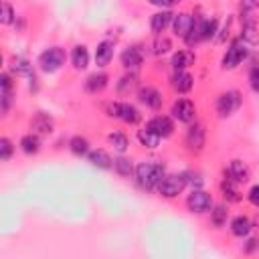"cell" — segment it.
Segmentation results:
<instances>
[{
	"label": "cell",
	"mask_w": 259,
	"mask_h": 259,
	"mask_svg": "<svg viewBox=\"0 0 259 259\" xmlns=\"http://www.w3.org/2000/svg\"><path fill=\"white\" fill-rule=\"evenodd\" d=\"M119 107H121V101H109V103L105 105V115L119 119Z\"/></svg>",
	"instance_id": "b9f144b4"
},
{
	"label": "cell",
	"mask_w": 259,
	"mask_h": 259,
	"mask_svg": "<svg viewBox=\"0 0 259 259\" xmlns=\"http://www.w3.org/2000/svg\"><path fill=\"white\" fill-rule=\"evenodd\" d=\"M247 55H249V51H247L245 42H243L241 38H237V40H233V42L229 45L227 53L223 55L221 65H223V69H237V67L247 59Z\"/></svg>",
	"instance_id": "8992f818"
},
{
	"label": "cell",
	"mask_w": 259,
	"mask_h": 259,
	"mask_svg": "<svg viewBox=\"0 0 259 259\" xmlns=\"http://www.w3.org/2000/svg\"><path fill=\"white\" fill-rule=\"evenodd\" d=\"M200 40H202V36H200V18H194L192 28H190L188 34L184 36V42H186L188 47H196Z\"/></svg>",
	"instance_id": "d590c367"
},
{
	"label": "cell",
	"mask_w": 259,
	"mask_h": 259,
	"mask_svg": "<svg viewBox=\"0 0 259 259\" xmlns=\"http://www.w3.org/2000/svg\"><path fill=\"white\" fill-rule=\"evenodd\" d=\"M237 184H239V182H235L231 176L227 178V174H225V178L221 180V192H223V198H225L227 202H239V200L243 198V194L239 192Z\"/></svg>",
	"instance_id": "44dd1931"
},
{
	"label": "cell",
	"mask_w": 259,
	"mask_h": 259,
	"mask_svg": "<svg viewBox=\"0 0 259 259\" xmlns=\"http://www.w3.org/2000/svg\"><path fill=\"white\" fill-rule=\"evenodd\" d=\"M113 170L121 176V178H130L132 174H134V164H132V160L130 158H125V156H119V158H115L113 160Z\"/></svg>",
	"instance_id": "836d02e7"
},
{
	"label": "cell",
	"mask_w": 259,
	"mask_h": 259,
	"mask_svg": "<svg viewBox=\"0 0 259 259\" xmlns=\"http://www.w3.org/2000/svg\"><path fill=\"white\" fill-rule=\"evenodd\" d=\"M257 247H259V239H257V237H251V239L247 241V245H245V253H253Z\"/></svg>",
	"instance_id": "7dc6e473"
},
{
	"label": "cell",
	"mask_w": 259,
	"mask_h": 259,
	"mask_svg": "<svg viewBox=\"0 0 259 259\" xmlns=\"http://www.w3.org/2000/svg\"><path fill=\"white\" fill-rule=\"evenodd\" d=\"M144 127L150 130V132H154V134L160 136L162 140H164V138H170V136L174 134V121H172V117H168V115H154L152 119L146 121Z\"/></svg>",
	"instance_id": "9c48e42d"
},
{
	"label": "cell",
	"mask_w": 259,
	"mask_h": 259,
	"mask_svg": "<svg viewBox=\"0 0 259 259\" xmlns=\"http://www.w3.org/2000/svg\"><path fill=\"white\" fill-rule=\"evenodd\" d=\"M87 160H89L91 166H95V168H99V170H109V168H113V160H111V156H109L105 150H101V148H97V150H89Z\"/></svg>",
	"instance_id": "ffe728a7"
},
{
	"label": "cell",
	"mask_w": 259,
	"mask_h": 259,
	"mask_svg": "<svg viewBox=\"0 0 259 259\" xmlns=\"http://www.w3.org/2000/svg\"><path fill=\"white\" fill-rule=\"evenodd\" d=\"M10 105H12V89H2V97H0V109H2V113H4V115L8 113Z\"/></svg>",
	"instance_id": "60d3db41"
},
{
	"label": "cell",
	"mask_w": 259,
	"mask_h": 259,
	"mask_svg": "<svg viewBox=\"0 0 259 259\" xmlns=\"http://www.w3.org/2000/svg\"><path fill=\"white\" fill-rule=\"evenodd\" d=\"M107 142H109V146H111L115 152H119V154L127 152V148H130V138H127L123 132H111V134H107Z\"/></svg>",
	"instance_id": "f546056e"
},
{
	"label": "cell",
	"mask_w": 259,
	"mask_h": 259,
	"mask_svg": "<svg viewBox=\"0 0 259 259\" xmlns=\"http://www.w3.org/2000/svg\"><path fill=\"white\" fill-rule=\"evenodd\" d=\"M192 24H194V16L188 14V12H178V14H174V18H172V30H174V34L180 36V38H184V36L188 34V30L192 28Z\"/></svg>",
	"instance_id": "2e32d148"
},
{
	"label": "cell",
	"mask_w": 259,
	"mask_h": 259,
	"mask_svg": "<svg viewBox=\"0 0 259 259\" xmlns=\"http://www.w3.org/2000/svg\"><path fill=\"white\" fill-rule=\"evenodd\" d=\"M231 22H233V18H231V16H227V20H225L223 28L219 30V34H217V38H214L219 45H225V42H227V38H229V30H231Z\"/></svg>",
	"instance_id": "ab89813d"
},
{
	"label": "cell",
	"mask_w": 259,
	"mask_h": 259,
	"mask_svg": "<svg viewBox=\"0 0 259 259\" xmlns=\"http://www.w3.org/2000/svg\"><path fill=\"white\" fill-rule=\"evenodd\" d=\"M225 174L231 176V178H233L235 182H239V184H245V182L251 178V170H249L247 162H243V160H239V158L231 160V164H229V172L225 170Z\"/></svg>",
	"instance_id": "9a60e30c"
},
{
	"label": "cell",
	"mask_w": 259,
	"mask_h": 259,
	"mask_svg": "<svg viewBox=\"0 0 259 259\" xmlns=\"http://www.w3.org/2000/svg\"><path fill=\"white\" fill-rule=\"evenodd\" d=\"M69 150L75 156H87L89 154V140L85 136H73L69 140Z\"/></svg>",
	"instance_id": "1f68e13d"
},
{
	"label": "cell",
	"mask_w": 259,
	"mask_h": 259,
	"mask_svg": "<svg viewBox=\"0 0 259 259\" xmlns=\"http://www.w3.org/2000/svg\"><path fill=\"white\" fill-rule=\"evenodd\" d=\"M241 40L247 45H259V26L255 20L241 22Z\"/></svg>",
	"instance_id": "4316f807"
},
{
	"label": "cell",
	"mask_w": 259,
	"mask_h": 259,
	"mask_svg": "<svg viewBox=\"0 0 259 259\" xmlns=\"http://www.w3.org/2000/svg\"><path fill=\"white\" fill-rule=\"evenodd\" d=\"M192 178H188V174H186V178H188V182L192 184V188H202V176L200 174H190Z\"/></svg>",
	"instance_id": "bcb514c9"
},
{
	"label": "cell",
	"mask_w": 259,
	"mask_h": 259,
	"mask_svg": "<svg viewBox=\"0 0 259 259\" xmlns=\"http://www.w3.org/2000/svg\"><path fill=\"white\" fill-rule=\"evenodd\" d=\"M243 103V97L237 89H229V91H223L219 97H217V103H214V109H217V115L219 117H229L233 115Z\"/></svg>",
	"instance_id": "3957f363"
},
{
	"label": "cell",
	"mask_w": 259,
	"mask_h": 259,
	"mask_svg": "<svg viewBox=\"0 0 259 259\" xmlns=\"http://www.w3.org/2000/svg\"><path fill=\"white\" fill-rule=\"evenodd\" d=\"M170 85L176 93H188L194 87V77L188 71H174L170 77Z\"/></svg>",
	"instance_id": "5bb4252c"
},
{
	"label": "cell",
	"mask_w": 259,
	"mask_h": 259,
	"mask_svg": "<svg viewBox=\"0 0 259 259\" xmlns=\"http://www.w3.org/2000/svg\"><path fill=\"white\" fill-rule=\"evenodd\" d=\"M164 174H166L164 164L154 162V160H144V162H140V164L136 166V170H134L136 182H138V186L144 188V190L156 188L158 182L164 178Z\"/></svg>",
	"instance_id": "6da1fadb"
},
{
	"label": "cell",
	"mask_w": 259,
	"mask_h": 259,
	"mask_svg": "<svg viewBox=\"0 0 259 259\" xmlns=\"http://www.w3.org/2000/svg\"><path fill=\"white\" fill-rule=\"evenodd\" d=\"M113 49H115V45L111 40H101L95 49V65L101 67V69L107 67L113 59Z\"/></svg>",
	"instance_id": "e0dca14e"
},
{
	"label": "cell",
	"mask_w": 259,
	"mask_h": 259,
	"mask_svg": "<svg viewBox=\"0 0 259 259\" xmlns=\"http://www.w3.org/2000/svg\"><path fill=\"white\" fill-rule=\"evenodd\" d=\"M170 113H172V119H176L180 123H192L196 119V105H194V101L180 97L172 103Z\"/></svg>",
	"instance_id": "52a82bcc"
},
{
	"label": "cell",
	"mask_w": 259,
	"mask_h": 259,
	"mask_svg": "<svg viewBox=\"0 0 259 259\" xmlns=\"http://www.w3.org/2000/svg\"><path fill=\"white\" fill-rule=\"evenodd\" d=\"M186 184H188L186 174H164V178L158 182L156 188H158L160 196H164V198H176L184 190Z\"/></svg>",
	"instance_id": "277c9868"
},
{
	"label": "cell",
	"mask_w": 259,
	"mask_h": 259,
	"mask_svg": "<svg viewBox=\"0 0 259 259\" xmlns=\"http://www.w3.org/2000/svg\"><path fill=\"white\" fill-rule=\"evenodd\" d=\"M184 144H186V148H188L190 152H194V154L202 152V150H204V144H206V130H204V125L198 123V121H192L190 127L186 130Z\"/></svg>",
	"instance_id": "ba28073f"
},
{
	"label": "cell",
	"mask_w": 259,
	"mask_h": 259,
	"mask_svg": "<svg viewBox=\"0 0 259 259\" xmlns=\"http://www.w3.org/2000/svg\"><path fill=\"white\" fill-rule=\"evenodd\" d=\"M20 150H22L26 156H34V154H38V150H40V136L34 134V132L24 134V136L20 138Z\"/></svg>",
	"instance_id": "484cf974"
},
{
	"label": "cell",
	"mask_w": 259,
	"mask_h": 259,
	"mask_svg": "<svg viewBox=\"0 0 259 259\" xmlns=\"http://www.w3.org/2000/svg\"><path fill=\"white\" fill-rule=\"evenodd\" d=\"M172 18H174V14H172L168 8L158 10L156 14L150 16V30H152L154 34H162V32L172 24Z\"/></svg>",
	"instance_id": "4fadbf2b"
},
{
	"label": "cell",
	"mask_w": 259,
	"mask_h": 259,
	"mask_svg": "<svg viewBox=\"0 0 259 259\" xmlns=\"http://www.w3.org/2000/svg\"><path fill=\"white\" fill-rule=\"evenodd\" d=\"M150 4H154V6H158V8H172L174 4H178L180 0H148Z\"/></svg>",
	"instance_id": "ee69618b"
},
{
	"label": "cell",
	"mask_w": 259,
	"mask_h": 259,
	"mask_svg": "<svg viewBox=\"0 0 259 259\" xmlns=\"http://www.w3.org/2000/svg\"><path fill=\"white\" fill-rule=\"evenodd\" d=\"M119 119L127 125H136L140 119H142V113L136 105L127 103V101H121V107H119Z\"/></svg>",
	"instance_id": "d4e9b609"
},
{
	"label": "cell",
	"mask_w": 259,
	"mask_h": 259,
	"mask_svg": "<svg viewBox=\"0 0 259 259\" xmlns=\"http://www.w3.org/2000/svg\"><path fill=\"white\" fill-rule=\"evenodd\" d=\"M212 196L202 188H192V192L186 196V208L192 214H202L212 208Z\"/></svg>",
	"instance_id": "5b68a950"
},
{
	"label": "cell",
	"mask_w": 259,
	"mask_h": 259,
	"mask_svg": "<svg viewBox=\"0 0 259 259\" xmlns=\"http://www.w3.org/2000/svg\"><path fill=\"white\" fill-rule=\"evenodd\" d=\"M251 229H253V223H251V219L245 217V214H237V217L231 221V233H233L235 237H239V239L247 237V235L251 233Z\"/></svg>",
	"instance_id": "7402d4cb"
},
{
	"label": "cell",
	"mask_w": 259,
	"mask_h": 259,
	"mask_svg": "<svg viewBox=\"0 0 259 259\" xmlns=\"http://www.w3.org/2000/svg\"><path fill=\"white\" fill-rule=\"evenodd\" d=\"M227 217H229V210H227V204L225 202L212 204V208H210V223H212L214 229H221L227 223Z\"/></svg>",
	"instance_id": "4dcf8cb0"
},
{
	"label": "cell",
	"mask_w": 259,
	"mask_h": 259,
	"mask_svg": "<svg viewBox=\"0 0 259 259\" xmlns=\"http://www.w3.org/2000/svg\"><path fill=\"white\" fill-rule=\"evenodd\" d=\"M14 18H16V12H14L12 4H10L8 0H4V2H2V12H0V22H2V24H12Z\"/></svg>",
	"instance_id": "8d00e7d4"
},
{
	"label": "cell",
	"mask_w": 259,
	"mask_h": 259,
	"mask_svg": "<svg viewBox=\"0 0 259 259\" xmlns=\"http://www.w3.org/2000/svg\"><path fill=\"white\" fill-rule=\"evenodd\" d=\"M30 130L38 136H49L53 132V117L47 115L45 111H38L32 119H30Z\"/></svg>",
	"instance_id": "d6986e66"
},
{
	"label": "cell",
	"mask_w": 259,
	"mask_h": 259,
	"mask_svg": "<svg viewBox=\"0 0 259 259\" xmlns=\"http://www.w3.org/2000/svg\"><path fill=\"white\" fill-rule=\"evenodd\" d=\"M8 67H10V73L16 75V77H30L34 73L32 71V63L28 59H24V57H14Z\"/></svg>",
	"instance_id": "cb8c5ba5"
},
{
	"label": "cell",
	"mask_w": 259,
	"mask_h": 259,
	"mask_svg": "<svg viewBox=\"0 0 259 259\" xmlns=\"http://www.w3.org/2000/svg\"><path fill=\"white\" fill-rule=\"evenodd\" d=\"M12 152H14L12 142H10L8 138H0V160H2V162H8L10 156H12Z\"/></svg>",
	"instance_id": "74e56055"
},
{
	"label": "cell",
	"mask_w": 259,
	"mask_h": 259,
	"mask_svg": "<svg viewBox=\"0 0 259 259\" xmlns=\"http://www.w3.org/2000/svg\"><path fill=\"white\" fill-rule=\"evenodd\" d=\"M67 61V53L63 47H49L38 55V67L45 73H55L59 71Z\"/></svg>",
	"instance_id": "7a4b0ae2"
},
{
	"label": "cell",
	"mask_w": 259,
	"mask_h": 259,
	"mask_svg": "<svg viewBox=\"0 0 259 259\" xmlns=\"http://www.w3.org/2000/svg\"><path fill=\"white\" fill-rule=\"evenodd\" d=\"M160 140H162L160 136H156L154 132H150V130H146V127L138 130V142H140L144 148H150V150H154V148H158Z\"/></svg>",
	"instance_id": "d6a6232c"
},
{
	"label": "cell",
	"mask_w": 259,
	"mask_h": 259,
	"mask_svg": "<svg viewBox=\"0 0 259 259\" xmlns=\"http://www.w3.org/2000/svg\"><path fill=\"white\" fill-rule=\"evenodd\" d=\"M71 63L77 71H83L89 67V51L85 45H75L71 51Z\"/></svg>",
	"instance_id": "603a6c76"
},
{
	"label": "cell",
	"mask_w": 259,
	"mask_h": 259,
	"mask_svg": "<svg viewBox=\"0 0 259 259\" xmlns=\"http://www.w3.org/2000/svg\"><path fill=\"white\" fill-rule=\"evenodd\" d=\"M138 99H140V103H144V105L150 107V109H160L162 103H164V97H162L160 89H156V87H152V85L142 87V89L138 91Z\"/></svg>",
	"instance_id": "30bf717a"
},
{
	"label": "cell",
	"mask_w": 259,
	"mask_h": 259,
	"mask_svg": "<svg viewBox=\"0 0 259 259\" xmlns=\"http://www.w3.org/2000/svg\"><path fill=\"white\" fill-rule=\"evenodd\" d=\"M0 87L2 89H12V77L8 73H2L0 75Z\"/></svg>",
	"instance_id": "f6af8a7d"
},
{
	"label": "cell",
	"mask_w": 259,
	"mask_h": 259,
	"mask_svg": "<svg viewBox=\"0 0 259 259\" xmlns=\"http://www.w3.org/2000/svg\"><path fill=\"white\" fill-rule=\"evenodd\" d=\"M247 200H249L253 206L259 208V184H253V186L249 188V192H247Z\"/></svg>",
	"instance_id": "7bdbcfd3"
},
{
	"label": "cell",
	"mask_w": 259,
	"mask_h": 259,
	"mask_svg": "<svg viewBox=\"0 0 259 259\" xmlns=\"http://www.w3.org/2000/svg\"><path fill=\"white\" fill-rule=\"evenodd\" d=\"M107 83H109L107 73H101V71L99 73H91L85 79V91L91 93V95H97V93H101L107 87Z\"/></svg>",
	"instance_id": "ac0fdd59"
},
{
	"label": "cell",
	"mask_w": 259,
	"mask_h": 259,
	"mask_svg": "<svg viewBox=\"0 0 259 259\" xmlns=\"http://www.w3.org/2000/svg\"><path fill=\"white\" fill-rule=\"evenodd\" d=\"M219 34V20L217 18H200V36L202 40H212Z\"/></svg>",
	"instance_id": "f1b7e54d"
},
{
	"label": "cell",
	"mask_w": 259,
	"mask_h": 259,
	"mask_svg": "<svg viewBox=\"0 0 259 259\" xmlns=\"http://www.w3.org/2000/svg\"><path fill=\"white\" fill-rule=\"evenodd\" d=\"M196 63V55L190 49H178L176 53H172L170 57V67L174 71H186L188 67H192Z\"/></svg>",
	"instance_id": "8fae6325"
},
{
	"label": "cell",
	"mask_w": 259,
	"mask_h": 259,
	"mask_svg": "<svg viewBox=\"0 0 259 259\" xmlns=\"http://www.w3.org/2000/svg\"><path fill=\"white\" fill-rule=\"evenodd\" d=\"M138 87V75L134 71H127L119 81H117V93L119 95H130Z\"/></svg>",
	"instance_id": "83f0119b"
},
{
	"label": "cell",
	"mask_w": 259,
	"mask_h": 259,
	"mask_svg": "<svg viewBox=\"0 0 259 259\" xmlns=\"http://www.w3.org/2000/svg\"><path fill=\"white\" fill-rule=\"evenodd\" d=\"M249 85L255 93H259V61L253 63L251 69H249Z\"/></svg>",
	"instance_id": "f35d334b"
},
{
	"label": "cell",
	"mask_w": 259,
	"mask_h": 259,
	"mask_svg": "<svg viewBox=\"0 0 259 259\" xmlns=\"http://www.w3.org/2000/svg\"><path fill=\"white\" fill-rule=\"evenodd\" d=\"M119 61H121L123 69H127V71H136V69H140V65L144 63V53H142L138 47H127V49L121 51Z\"/></svg>",
	"instance_id": "7c38bea8"
},
{
	"label": "cell",
	"mask_w": 259,
	"mask_h": 259,
	"mask_svg": "<svg viewBox=\"0 0 259 259\" xmlns=\"http://www.w3.org/2000/svg\"><path fill=\"white\" fill-rule=\"evenodd\" d=\"M170 49H172L170 38L164 36V34H156V40L152 42V53H154L156 57H162V55L170 53Z\"/></svg>",
	"instance_id": "e575fe53"
}]
</instances>
